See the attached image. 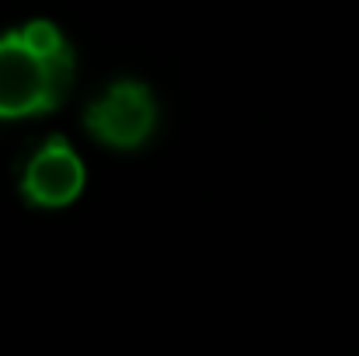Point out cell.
<instances>
[{
    "label": "cell",
    "instance_id": "obj_1",
    "mask_svg": "<svg viewBox=\"0 0 359 356\" xmlns=\"http://www.w3.org/2000/svg\"><path fill=\"white\" fill-rule=\"evenodd\" d=\"M74 88V53L53 21L0 35V119L46 116Z\"/></svg>",
    "mask_w": 359,
    "mask_h": 356
},
{
    "label": "cell",
    "instance_id": "obj_2",
    "mask_svg": "<svg viewBox=\"0 0 359 356\" xmlns=\"http://www.w3.org/2000/svg\"><path fill=\"white\" fill-rule=\"evenodd\" d=\"M84 126L91 136L116 150H136L150 140L157 126V102L147 84L116 81L109 84L84 112Z\"/></svg>",
    "mask_w": 359,
    "mask_h": 356
},
{
    "label": "cell",
    "instance_id": "obj_3",
    "mask_svg": "<svg viewBox=\"0 0 359 356\" xmlns=\"http://www.w3.org/2000/svg\"><path fill=\"white\" fill-rule=\"evenodd\" d=\"M84 189V164L77 157V150L67 143V140H46L25 175H21V192L32 206H42V210H60L67 203H74Z\"/></svg>",
    "mask_w": 359,
    "mask_h": 356
}]
</instances>
